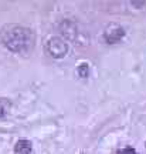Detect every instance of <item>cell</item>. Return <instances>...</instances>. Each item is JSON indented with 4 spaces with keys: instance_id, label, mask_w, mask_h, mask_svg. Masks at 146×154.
<instances>
[{
    "instance_id": "1",
    "label": "cell",
    "mask_w": 146,
    "mask_h": 154,
    "mask_svg": "<svg viewBox=\"0 0 146 154\" xmlns=\"http://www.w3.org/2000/svg\"><path fill=\"white\" fill-rule=\"evenodd\" d=\"M0 40L7 50L17 54H28L36 44V34L31 29L20 24H6L0 30Z\"/></svg>"
},
{
    "instance_id": "2",
    "label": "cell",
    "mask_w": 146,
    "mask_h": 154,
    "mask_svg": "<svg viewBox=\"0 0 146 154\" xmlns=\"http://www.w3.org/2000/svg\"><path fill=\"white\" fill-rule=\"evenodd\" d=\"M45 51L54 59H63L68 51V44L61 37H51L45 43Z\"/></svg>"
},
{
    "instance_id": "3",
    "label": "cell",
    "mask_w": 146,
    "mask_h": 154,
    "mask_svg": "<svg viewBox=\"0 0 146 154\" xmlns=\"http://www.w3.org/2000/svg\"><path fill=\"white\" fill-rule=\"evenodd\" d=\"M124 36H125L124 27H121L118 24H111V26H108V27L105 29V32H104V38H105V42L109 44L118 43Z\"/></svg>"
},
{
    "instance_id": "4",
    "label": "cell",
    "mask_w": 146,
    "mask_h": 154,
    "mask_svg": "<svg viewBox=\"0 0 146 154\" xmlns=\"http://www.w3.org/2000/svg\"><path fill=\"white\" fill-rule=\"evenodd\" d=\"M14 154H34L31 143L28 140H19L14 146Z\"/></svg>"
},
{
    "instance_id": "5",
    "label": "cell",
    "mask_w": 146,
    "mask_h": 154,
    "mask_svg": "<svg viewBox=\"0 0 146 154\" xmlns=\"http://www.w3.org/2000/svg\"><path fill=\"white\" fill-rule=\"evenodd\" d=\"M11 109V103L9 99H0V119L9 114Z\"/></svg>"
},
{
    "instance_id": "6",
    "label": "cell",
    "mask_w": 146,
    "mask_h": 154,
    "mask_svg": "<svg viewBox=\"0 0 146 154\" xmlns=\"http://www.w3.org/2000/svg\"><path fill=\"white\" fill-rule=\"evenodd\" d=\"M78 74H80V77L85 79L88 76V64H81L78 67Z\"/></svg>"
},
{
    "instance_id": "7",
    "label": "cell",
    "mask_w": 146,
    "mask_h": 154,
    "mask_svg": "<svg viewBox=\"0 0 146 154\" xmlns=\"http://www.w3.org/2000/svg\"><path fill=\"white\" fill-rule=\"evenodd\" d=\"M116 154H138L133 149H130V147H126V149H122V150H119Z\"/></svg>"
}]
</instances>
